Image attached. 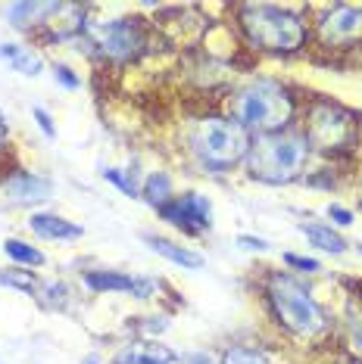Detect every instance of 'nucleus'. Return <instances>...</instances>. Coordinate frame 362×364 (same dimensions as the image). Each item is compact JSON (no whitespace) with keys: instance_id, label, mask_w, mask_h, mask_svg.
<instances>
[{"instance_id":"f257e3e1","label":"nucleus","mask_w":362,"mask_h":364,"mask_svg":"<svg viewBox=\"0 0 362 364\" xmlns=\"http://www.w3.org/2000/svg\"><path fill=\"white\" fill-rule=\"evenodd\" d=\"M228 106H232V119L237 125H244L257 137L287 131V125L294 122V112H297L291 90L272 78L247 81L244 87L234 90Z\"/></svg>"},{"instance_id":"f03ea898","label":"nucleus","mask_w":362,"mask_h":364,"mask_svg":"<svg viewBox=\"0 0 362 364\" xmlns=\"http://www.w3.org/2000/svg\"><path fill=\"white\" fill-rule=\"evenodd\" d=\"M194 159L207 171H232L234 165L247 162L253 146V134L244 125H237L232 115H207L200 119L187 137Z\"/></svg>"},{"instance_id":"7ed1b4c3","label":"nucleus","mask_w":362,"mask_h":364,"mask_svg":"<svg viewBox=\"0 0 362 364\" xmlns=\"http://www.w3.org/2000/svg\"><path fill=\"white\" fill-rule=\"evenodd\" d=\"M309 162V144L297 131H278L253 140L247 156V175L262 184H291Z\"/></svg>"},{"instance_id":"20e7f679","label":"nucleus","mask_w":362,"mask_h":364,"mask_svg":"<svg viewBox=\"0 0 362 364\" xmlns=\"http://www.w3.org/2000/svg\"><path fill=\"white\" fill-rule=\"evenodd\" d=\"M241 31L257 50L266 53H297L309 38L306 22L297 13L281 10L269 4H247L241 6Z\"/></svg>"},{"instance_id":"39448f33","label":"nucleus","mask_w":362,"mask_h":364,"mask_svg":"<svg viewBox=\"0 0 362 364\" xmlns=\"http://www.w3.org/2000/svg\"><path fill=\"white\" fill-rule=\"evenodd\" d=\"M266 299L272 305V314L287 333L312 339L325 333L328 318L322 305L312 299V293L291 274H272L266 284Z\"/></svg>"},{"instance_id":"423d86ee","label":"nucleus","mask_w":362,"mask_h":364,"mask_svg":"<svg viewBox=\"0 0 362 364\" xmlns=\"http://www.w3.org/2000/svg\"><path fill=\"white\" fill-rule=\"evenodd\" d=\"M303 137H306L309 150L312 146L322 153L347 150L353 140H356V115L350 109H343L341 103L319 100V103H312L309 112H306Z\"/></svg>"},{"instance_id":"0eeeda50","label":"nucleus","mask_w":362,"mask_h":364,"mask_svg":"<svg viewBox=\"0 0 362 364\" xmlns=\"http://www.w3.org/2000/svg\"><path fill=\"white\" fill-rule=\"evenodd\" d=\"M90 47H97V53L110 63H131L147 50V31L141 19H110L97 22L88 31Z\"/></svg>"},{"instance_id":"6e6552de","label":"nucleus","mask_w":362,"mask_h":364,"mask_svg":"<svg viewBox=\"0 0 362 364\" xmlns=\"http://www.w3.org/2000/svg\"><path fill=\"white\" fill-rule=\"evenodd\" d=\"M160 218L169 221L172 228L185 230V234H200L212 228V205L200 193H181L160 209Z\"/></svg>"},{"instance_id":"1a4fd4ad","label":"nucleus","mask_w":362,"mask_h":364,"mask_svg":"<svg viewBox=\"0 0 362 364\" xmlns=\"http://www.w3.org/2000/svg\"><path fill=\"white\" fill-rule=\"evenodd\" d=\"M362 31V10L347 4L331 6L322 22H319V38H322L325 47H337V44H350L353 38H359Z\"/></svg>"},{"instance_id":"9d476101","label":"nucleus","mask_w":362,"mask_h":364,"mask_svg":"<svg viewBox=\"0 0 362 364\" xmlns=\"http://www.w3.org/2000/svg\"><path fill=\"white\" fill-rule=\"evenodd\" d=\"M4 193L13 205H41L53 196V181L35 171H13L4 181Z\"/></svg>"},{"instance_id":"9b49d317","label":"nucleus","mask_w":362,"mask_h":364,"mask_svg":"<svg viewBox=\"0 0 362 364\" xmlns=\"http://www.w3.org/2000/svg\"><path fill=\"white\" fill-rule=\"evenodd\" d=\"M29 225L38 237H44V240H78L81 234H85L76 221L63 218V215H51V212H35Z\"/></svg>"},{"instance_id":"f8f14e48","label":"nucleus","mask_w":362,"mask_h":364,"mask_svg":"<svg viewBox=\"0 0 362 364\" xmlns=\"http://www.w3.org/2000/svg\"><path fill=\"white\" fill-rule=\"evenodd\" d=\"M144 243L150 246V250H153L156 255H162V259H166V262L178 264V268H187V271H197V268H203V255H200V252L187 250V246H178V243H172V240H166V237H153V234H144Z\"/></svg>"},{"instance_id":"ddd939ff","label":"nucleus","mask_w":362,"mask_h":364,"mask_svg":"<svg viewBox=\"0 0 362 364\" xmlns=\"http://www.w3.org/2000/svg\"><path fill=\"white\" fill-rule=\"evenodd\" d=\"M56 13V4H13L6 10V19H10L13 28L29 31L41 26V22H51V16Z\"/></svg>"},{"instance_id":"4468645a","label":"nucleus","mask_w":362,"mask_h":364,"mask_svg":"<svg viewBox=\"0 0 362 364\" xmlns=\"http://www.w3.org/2000/svg\"><path fill=\"white\" fill-rule=\"evenodd\" d=\"M300 234L309 240L316 250L322 252H331V255H343L347 252V240H343L331 225H319V221H306L300 225Z\"/></svg>"},{"instance_id":"2eb2a0df","label":"nucleus","mask_w":362,"mask_h":364,"mask_svg":"<svg viewBox=\"0 0 362 364\" xmlns=\"http://www.w3.org/2000/svg\"><path fill=\"white\" fill-rule=\"evenodd\" d=\"M0 60L19 72V75H29V78L41 75V69H44L41 56L31 53V47H22V44H0Z\"/></svg>"},{"instance_id":"dca6fc26","label":"nucleus","mask_w":362,"mask_h":364,"mask_svg":"<svg viewBox=\"0 0 362 364\" xmlns=\"http://www.w3.org/2000/svg\"><path fill=\"white\" fill-rule=\"evenodd\" d=\"M85 284H88V289H94V293H131L138 277H128V274H122V271H88Z\"/></svg>"},{"instance_id":"f3484780","label":"nucleus","mask_w":362,"mask_h":364,"mask_svg":"<svg viewBox=\"0 0 362 364\" xmlns=\"http://www.w3.org/2000/svg\"><path fill=\"white\" fill-rule=\"evenodd\" d=\"M141 196L153 205L156 212H160L162 205H166L172 196H175V184H172L169 171H150V175H147V181L141 184Z\"/></svg>"},{"instance_id":"a211bd4d","label":"nucleus","mask_w":362,"mask_h":364,"mask_svg":"<svg viewBox=\"0 0 362 364\" xmlns=\"http://www.w3.org/2000/svg\"><path fill=\"white\" fill-rule=\"evenodd\" d=\"M113 364H175V355L166 349H147V346H125Z\"/></svg>"},{"instance_id":"6ab92c4d","label":"nucleus","mask_w":362,"mask_h":364,"mask_svg":"<svg viewBox=\"0 0 362 364\" xmlns=\"http://www.w3.org/2000/svg\"><path fill=\"white\" fill-rule=\"evenodd\" d=\"M4 252L10 255L13 262L29 264V268H31V264H35V268H38V264H44V252L35 250V246L26 243V240H6V243H4Z\"/></svg>"},{"instance_id":"aec40b11","label":"nucleus","mask_w":362,"mask_h":364,"mask_svg":"<svg viewBox=\"0 0 362 364\" xmlns=\"http://www.w3.org/2000/svg\"><path fill=\"white\" fill-rule=\"evenodd\" d=\"M222 364H272L266 352L253 349V346H232L222 352Z\"/></svg>"},{"instance_id":"412c9836","label":"nucleus","mask_w":362,"mask_h":364,"mask_svg":"<svg viewBox=\"0 0 362 364\" xmlns=\"http://www.w3.org/2000/svg\"><path fill=\"white\" fill-rule=\"evenodd\" d=\"M0 284L4 287H13V289H22V293H31L38 287V280L31 271H0Z\"/></svg>"},{"instance_id":"4be33fe9","label":"nucleus","mask_w":362,"mask_h":364,"mask_svg":"<svg viewBox=\"0 0 362 364\" xmlns=\"http://www.w3.org/2000/svg\"><path fill=\"white\" fill-rule=\"evenodd\" d=\"M347 346L356 355V361H362V311H353L347 321Z\"/></svg>"},{"instance_id":"5701e85b","label":"nucleus","mask_w":362,"mask_h":364,"mask_svg":"<svg viewBox=\"0 0 362 364\" xmlns=\"http://www.w3.org/2000/svg\"><path fill=\"white\" fill-rule=\"evenodd\" d=\"M103 178L110 181V184H116V187H119L125 196H138V184H135V181H131V178L122 175L119 168H103Z\"/></svg>"},{"instance_id":"b1692460","label":"nucleus","mask_w":362,"mask_h":364,"mask_svg":"<svg viewBox=\"0 0 362 364\" xmlns=\"http://www.w3.org/2000/svg\"><path fill=\"white\" fill-rule=\"evenodd\" d=\"M53 78L60 81L66 90H78V87H81V78L69 69V65H53Z\"/></svg>"},{"instance_id":"393cba45","label":"nucleus","mask_w":362,"mask_h":364,"mask_svg":"<svg viewBox=\"0 0 362 364\" xmlns=\"http://www.w3.org/2000/svg\"><path fill=\"white\" fill-rule=\"evenodd\" d=\"M284 262L291 264V268H297V271H306V274H316V271H322V264H319L316 259H306V255H294V252H287V255H284Z\"/></svg>"},{"instance_id":"a878e982","label":"nucleus","mask_w":362,"mask_h":364,"mask_svg":"<svg viewBox=\"0 0 362 364\" xmlns=\"http://www.w3.org/2000/svg\"><path fill=\"white\" fill-rule=\"evenodd\" d=\"M328 218H331L337 228H350L353 225V212L347 209V205H337V203L328 205Z\"/></svg>"},{"instance_id":"bb28decb","label":"nucleus","mask_w":362,"mask_h":364,"mask_svg":"<svg viewBox=\"0 0 362 364\" xmlns=\"http://www.w3.org/2000/svg\"><path fill=\"white\" fill-rule=\"evenodd\" d=\"M31 115H35L38 128H41V131H44V137H56L53 119H51V115H47V109H41V106H35V109H31Z\"/></svg>"},{"instance_id":"cd10ccee","label":"nucleus","mask_w":362,"mask_h":364,"mask_svg":"<svg viewBox=\"0 0 362 364\" xmlns=\"http://www.w3.org/2000/svg\"><path fill=\"white\" fill-rule=\"evenodd\" d=\"M237 246H244V250H253V252H266L269 250V243L262 237H247V234L237 237Z\"/></svg>"},{"instance_id":"c85d7f7f","label":"nucleus","mask_w":362,"mask_h":364,"mask_svg":"<svg viewBox=\"0 0 362 364\" xmlns=\"http://www.w3.org/2000/svg\"><path fill=\"white\" fill-rule=\"evenodd\" d=\"M56 293L66 296V287H63V284H47V287H44V296H56ZM47 305H56V309H63V302H60V299H51Z\"/></svg>"},{"instance_id":"c756f323","label":"nucleus","mask_w":362,"mask_h":364,"mask_svg":"<svg viewBox=\"0 0 362 364\" xmlns=\"http://www.w3.org/2000/svg\"><path fill=\"white\" fill-rule=\"evenodd\" d=\"M185 361H187V364H216V361H212L207 352H194V355H187Z\"/></svg>"},{"instance_id":"7c9ffc66","label":"nucleus","mask_w":362,"mask_h":364,"mask_svg":"<svg viewBox=\"0 0 362 364\" xmlns=\"http://www.w3.org/2000/svg\"><path fill=\"white\" fill-rule=\"evenodd\" d=\"M6 134H10V128H6V119H4V112H0V150H4V144H6Z\"/></svg>"},{"instance_id":"2f4dec72","label":"nucleus","mask_w":362,"mask_h":364,"mask_svg":"<svg viewBox=\"0 0 362 364\" xmlns=\"http://www.w3.org/2000/svg\"><path fill=\"white\" fill-rule=\"evenodd\" d=\"M81 364H103V361H100V355H85Z\"/></svg>"}]
</instances>
